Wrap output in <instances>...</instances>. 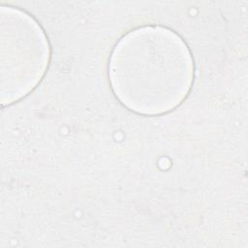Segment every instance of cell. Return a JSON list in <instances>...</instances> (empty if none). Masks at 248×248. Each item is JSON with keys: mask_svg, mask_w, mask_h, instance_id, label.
Listing matches in <instances>:
<instances>
[{"mask_svg": "<svg viewBox=\"0 0 248 248\" xmlns=\"http://www.w3.org/2000/svg\"><path fill=\"white\" fill-rule=\"evenodd\" d=\"M109 81L118 100L142 114L171 110L187 96L193 60L181 38L158 26L137 28L115 46Z\"/></svg>", "mask_w": 248, "mask_h": 248, "instance_id": "6da1fadb", "label": "cell"}]
</instances>
